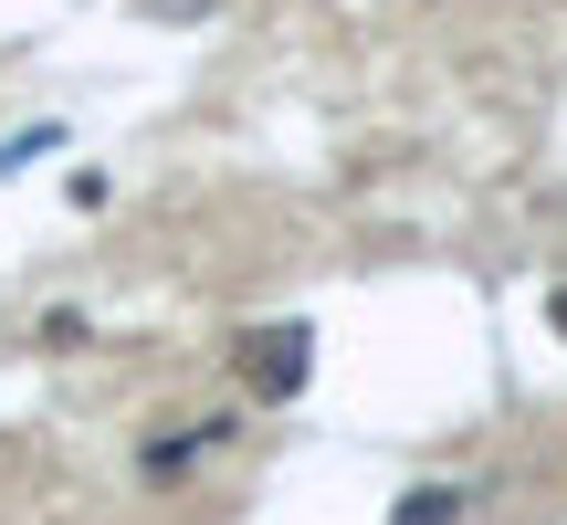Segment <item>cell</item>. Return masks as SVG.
I'll return each instance as SVG.
<instances>
[{"label": "cell", "instance_id": "6da1fadb", "mask_svg": "<svg viewBox=\"0 0 567 525\" xmlns=\"http://www.w3.org/2000/svg\"><path fill=\"white\" fill-rule=\"evenodd\" d=\"M305 368H316V326H305V316H274V326H252V337H243V379H252V400H295Z\"/></svg>", "mask_w": 567, "mask_h": 525}, {"label": "cell", "instance_id": "7a4b0ae2", "mask_svg": "<svg viewBox=\"0 0 567 525\" xmlns=\"http://www.w3.org/2000/svg\"><path fill=\"white\" fill-rule=\"evenodd\" d=\"M452 515H463V484H410L389 505V525H452Z\"/></svg>", "mask_w": 567, "mask_h": 525}, {"label": "cell", "instance_id": "3957f363", "mask_svg": "<svg viewBox=\"0 0 567 525\" xmlns=\"http://www.w3.org/2000/svg\"><path fill=\"white\" fill-rule=\"evenodd\" d=\"M53 137H63V126H21V137H0V179H11V168H32Z\"/></svg>", "mask_w": 567, "mask_h": 525}, {"label": "cell", "instance_id": "277c9868", "mask_svg": "<svg viewBox=\"0 0 567 525\" xmlns=\"http://www.w3.org/2000/svg\"><path fill=\"white\" fill-rule=\"evenodd\" d=\"M557 337H567V284H557Z\"/></svg>", "mask_w": 567, "mask_h": 525}]
</instances>
